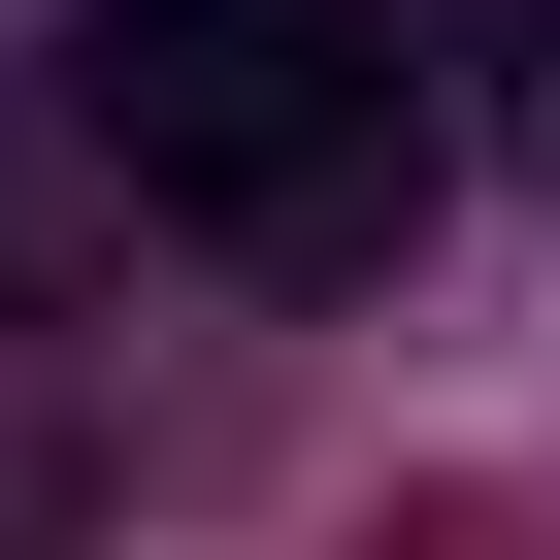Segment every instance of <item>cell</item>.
<instances>
[{
	"label": "cell",
	"mask_w": 560,
	"mask_h": 560,
	"mask_svg": "<svg viewBox=\"0 0 560 560\" xmlns=\"http://www.w3.org/2000/svg\"><path fill=\"white\" fill-rule=\"evenodd\" d=\"M67 100L165 231L231 264H363L396 165H429V67H396V0H67Z\"/></svg>",
	"instance_id": "6da1fadb"
},
{
	"label": "cell",
	"mask_w": 560,
	"mask_h": 560,
	"mask_svg": "<svg viewBox=\"0 0 560 560\" xmlns=\"http://www.w3.org/2000/svg\"><path fill=\"white\" fill-rule=\"evenodd\" d=\"M462 67H494V165L560 198V0H462Z\"/></svg>",
	"instance_id": "7a4b0ae2"
}]
</instances>
